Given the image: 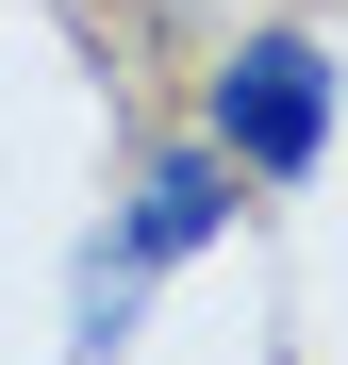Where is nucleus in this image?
<instances>
[{
    "mask_svg": "<svg viewBox=\"0 0 348 365\" xmlns=\"http://www.w3.org/2000/svg\"><path fill=\"white\" fill-rule=\"evenodd\" d=\"M216 232H232V166H216V150H149V166H133V200H116V250H83L67 349L116 365V349H133V299L183 266V250H216Z\"/></svg>",
    "mask_w": 348,
    "mask_h": 365,
    "instance_id": "nucleus-1",
    "label": "nucleus"
},
{
    "mask_svg": "<svg viewBox=\"0 0 348 365\" xmlns=\"http://www.w3.org/2000/svg\"><path fill=\"white\" fill-rule=\"evenodd\" d=\"M199 150L232 182H315V150H332V50L315 34H232L216 83H199Z\"/></svg>",
    "mask_w": 348,
    "mask_h": 365,
    "instance_id": "nucleus-2",
    "label": "nucleus"
}]
</instances>
